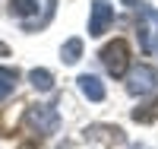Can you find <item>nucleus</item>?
<instances>
[{"mask_svg":"<svg viewBox=\"0 0 158 149\" xmlns=\"http://www.w3.org/2000/svg\"><path fill=\"white\" fill-rule=\"evenodd\" d=\"M25 127L35 130L38 137H51V133H57L60 127V114L54 105H32L29 111H25Z\"/></svg>","mask_w":158,"mask_h":149,"instance_id":"obj_1","label":"nucleus"},{"mask_svg":"<svg viewBox=\"0 0 158 149\" xmlns=\"http://www.w3.org/2000/svg\"><path fill=\"white\" fill-rule=\"evenodd\" d=\"M101 64H104V70H108L114 79H120L127 73V67H130V45L123 42V38H114V42H108L101 48Z\"/></svg>","mask_w":158,"mask_h":149,"instance_id":"obj_2","label":"nucleus"},{"mask_svg":"<svg viewBox=\"0 0 158 149\" xmlns=\"http://www.w3.org/2000/svg\"><path fill=\"white\" fill-rule=\"evenodd\" d=\"M139 45L146 54H158V10H139Z\"/></svg>","mask_w":158,"mask_h":149,"instance_id":"obj_3","label":"nucleus"},{"mask_svg":"<svg viewBox=\"0 0 158 149\" xmlns=\"http://www.w3.org/2000/svg\"><path fill=\"white\" fill-rule=\"evenodd\" d=\"M111 22H114V7L108 0H95V3H92V16H89V35L92 38L104 35Z\"/></svg>","mask_w":158,"mask_h":149,"instance_id":"obj_4","label":"nucleus"},{"mask_svg":"<svg viewBox=\"0 0 158 149\" xmlns=\"http://www.w3.org/2000/svg\"><path fill=\"white\" fill-rule=\"evenodd\" d=\"M158 86V73L152 70V67H136L133 73H130V79H127V92L130 95H146V92H152Z\"/></svg>","mask_w":158,"mask_h":149,"instance_id":"obj_5","label":"nucleus"},{"mask_svg":"<svg viewBox=\"0 0 158 149\" xmlns=\"http://www.w3.org/2000/svg\"><path fill=\"white\" fill-rule=\"evenodd\" d=\"M76 83H79V92H82V95H85L89 102H101V99H104V83H101L98 76L82 73V76L76 79Z\"/></svg>","mask_w":158,"mask_h":149,"instance_id":"obj_6","label":"nucleus"},{"mask_svg":"<svg viewBox=\"0 0 158 149\" xmlns=\"http://www.w3.org/2000/svg\"><path fill=\"white\" fill-rule=\"evenodd\" d=\"M29 83L38 92H51V89H54V76H51V70H44V67H35V70L29 73Z\"/></svg>","mask_w":158,"mask_h":149,"instance_id":"obj_7","label":"nucleus"},{"mask_svg":"<svg viewBox=\"0 0 158 149\" xmlns=\"http://www.w3.org/2000/svg\"><path fill=\"white\" fill-rule=\"evenodd\" d=\"M16 79H19V70H16V67H0V102L13 92Z\"/></svg>","mask_w":158,"mask_h":149,"instance_id":"obj_8","label":"nucleus"},{"mask_svg":"<svg viewBox=\"0 0 158 149\" xmlns=\"http://www.w3.org/2000/svg\"><path fill=\"white\" fill-rule=\"evenodd\" d=\"M133 121H136V124H152V121H158V99L139 105L136 111H133Z\"/></svg>","mask_w":158,"mask_h":149,"instance_id":"obj_9","label":"nucleus"},{"mask_svg":"<svg viewBox=\"0 0 158 149\" xmlns=\"http://www.w3.org/2000/svg\"><path fill=\"white\" fill-rule=\"evenodd\" d=\"M82 57V38H67V45L60 48V60L63 64H76Z\"/></svg>","mask_w":158,"mask_h":149,"instance_id":"obj_10","label":"nucleus"},{"mask_svg":"<svg viewBox=\"0 0 158 149\" xmlns=\"http://www.w3.org/2000/svg\"><path fill=\"white\" fill-rule=\"evenodd\" d=\"M38 3H41V0H13V3H10V13H13V16H29V13L32 10H38Z\"/></svg>","mask_w":158,"mask_h":149,"instance_id":"obj_11","label":"nucleus"},{"mask_svg":"<svg viewBox=\"0 0 158 149\" xmlns=\"http://www.w3.org/2000/svg\"><path fill=\"white\" fill-rule=\"evenodd\" d=\"M6 54H10V48H6L3 42H0V57H6Z\"/></svg>","mask_w":158,"mask_h":149,"instance_id":"obj_12","label":"nucleus"},{"mask_svg":"<svg viewBox=\"0 0 158 149\" xmlns=\"http://www.w3.org/2000/svg\"><path fill=\"white\" fill-rule=\"evenodd\" d=\"M120 3H123V7H136L139 0H120Z\"/></svg>","mask_w":158,"mask_h":149,"instance_id":"obj_13","label":"nucleus"}]
</instances>
